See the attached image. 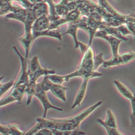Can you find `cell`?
Here are the masks:
<instances>
[{
	"label": "cell",
	"mask_w": 135,
	"mask_h": 135,
	"mask_svg": "<svg viewBox=\"0 0 135 135\" xmlns=\"http://www.w3.org/2000/svg\"><path fill=\"white\" fill-rule=\"evenodd\" d=\"M134 59H135V52L132 51H128L112 56L109 59L105 60L102 65L104 68H108L128 63Z\"/></svg>",
	"instance_id": "obj_7"
},
{
	"label": "cell",
	"mask_w": 135,
	"mask_h": 135,
	"mask_svg": "<svg viewBox=\"0 0 135 135\" xmlns=\"http://www.w3.org/2000/svg\"><path fill=\"white\" fill-rule=\"evenodd\" d=\"M7 2H13V1H16L18 2L22 6V7L28 9L30 8L33 6V5L34 4L32 3H31L30 0H4Z\"/></svg>",
	"instance_id": "obj_26"
},
{
	"label": "cell",
	"mask_w": 135,
	"mask_h": 135,
	"mask_svg": "<svg viewBox=\"0 0 135 135\" xmlns=\"http://www.w3.org/2000/svg\"><path fill=\"white\" fill-rule=\"evenodd\" d=\"M116 1H119V0H116Z\"/></svg>",
	"instance_id": "obj_29"
},
{
	"label": "cell",
	"mask_w": 135,
	"mask_h": 135,
	"mask_svg": "<svg viewBox=\"0 0 135 135\" xmlns=\"http://www.w3.org/2000/svg\"><path fill=\"white\" fill-rule=\"evenodd\" d=\"M117 27L118 28L119 32L121 33V34L123 36H126L127 35L131 34V33L130 32V31H129L128 27L127 26V25L125 24H121V25L118 26Z\"/></svg>",
	"instance_id": "obj_27"
},
{
	"label": "cell",
	"mask_w": 135,
	"mask_h": 135,
	"mask_svg": "<svg viewBox=\"0 0 135 135\" xmlns=\"http://www.w3.org/2000/svg\"><path fill=\"white\" fill-rule=\"evenodd\" d=\"M113 83L114 84L118 91L120 92V93L126 98L129 100L133 95V94L128 89V88L121 82L119 81L118 80H114Z\"/></svg>",
	"instance_id": "obj_18"
},
{
	"label": "cell",
	"mask_w": 135,
	"mask_h": 135,
	"mask_svg": "<svg viewBox=\"0 0 135 135\" xmlns=\"http://www.w3.org/2000/svg\"><path fill=\"white\" fill-rule=\"evenodd\" d=\"M97 121L100 124L101 126H102L106 130L107 133L110 135H122L123 134L122 133H121L118 129V128H113L110 127L109 126L106 125L104 122L103 120L101 119H97Z\"/></svg>",
	"instance_id": "obj_22"
},
{
	"label": "cell",
	"mask_w": 135,
	"mask_h": 135,
	"mask_svg": "<svg viewBox=\"0 0 135 135\" xmlns=\"http://www.w3.org/2000/svg\"><path fill=\"white\" fill-rule=\"evenodd\" d=\"M0 124H1V123H0Z\"/></svg>",
	"instance_id": "obj_30"
},
{
	"label": "cell",
	"mask_w": 135,
	"mask_h": 135,
	"mask_svg": "<svg viewBox=\"0 0 135 135\" xmlns=\"http://www.w3.org/2000/svg\"><path fill=\"white\" fill-rule=\"evenodd\" d=\"M81 0L67 2L62 0H59V2L55 3V10L58 16L63 17L70 12L75 9L78 6Z\"/></svg>",
	"instance_id": "obj_11"
},
{
	"label": "cell",
	"mask_w": 135,
	"mask_h": 135,
	"mask_svg": "<svg viewBox=\"0 0 135 135\" xmlns=\"http://www.w3.org/2000/svg\"><path fill=\"white\" fill-rule=\"evenodd\" d=\"M125 24L134 36V41H135V13L128 15Z\"/></svg>",
	"instance_id": "obj_21"
},
{
	"label": "cell",
	"mask_w": 135,
	"mask_h": 135,
	"mask_svg": "<svg viewBox=\"0 0 135 135\" xmlns=\"http://www.w3.org/2000/svg\"><path fill=\"white\" fill-rule=\"evenodd\" d=\"M0 133L3 134L22 135L25 132L20 129L18 126L15 124L2 125L0 124Z\"/></svg>",
	"instance_id": "obj_14"
},
{
	"label": "cell",
	"mask_w": 135,
	"mask_h": 135,
	"mask_svg": "<svg viewBox=\"0 0 135 135\" xmlns=\"http://www.w3.org/2000/svg\"><path fill=\"white\" fill-rule=\"evenodd\" d=\"M27 85L22 84L20 85L14 84L11 88L10 92L4 98L0 99V107L16 101L20 104L23 97L25 94Z\"/></svg>",
	"instance_id": "obj_5"
},
{
	"label": "cell",
	"mask_w": 135,
	"mask_h": 135,
	"mask_svg": "<svg viewBox=\"0 0 135 135\" xmlns=\"http://www.w3.org/2000/svg\"><path fill=\"white\" fill-rule=\"evenodd\" d=\"M78 29H79V26H78V21L70 23L68 24V29L63 34V35L65 34H68L71 35L72 36L74 41L75 49L79 48V45L80 43V41L78 40V38H77V32Z\"/></svg>",
	"instance_id": "obj_16"
},
{
	"label": "cell",
	"mask_w": 135,
	"mask_h": 135,
	"mask_svg": "<svg viewBox=\"0 0 135 135\" xmlns=\"http://www.w3.org/2000/svg\"><path fill=\"white\" fill-rule=\"evenodd\" d=\"M32 35L34 40L40 36H50L55 38L59 41L62 40V34L57 29H47L41 32L32 33Z\"/></svg>",
	"instance_id": "obj_15"
},
{
	"label": "cell",
	"mask_w": 135,
	"mask_h": 135,
	"mask_svg": "<svg viewBox=\"0 0 135 135\" xmlns=\"http://www.w3.org/2000/svg\"><path fill=\"white\" fill-rule=\"evenodd\" d=\"M39 83L43 89L45 91H50L56 98L64 102L66 101V87L63 86L62 84L53 83L46 75H45L42 80Z\"/></svg>",
	"instance_id": "obj_6"
},
{
	"label": "cell",
	"mask_w": 135,
	"mask_h": 135,
	"mask_svg": "<svg viewBox=\"0 0 135 135\" xmlns=\"http://www.w3.org/2000/svg\"><path fill=\"white\" fill-rule=\"evenodd\" d=\"M35 134H42V135H53L51 129L48 128H42L35 133Z\"/></svg>",
	"instance_id": "obj_28"
},
{
	"label": "cell",
	"mask_w": 135,
	"mask_h": 135,
	"mask_svg": "<svg viewBox=\"0 0 135 135\" xmlns=\"http://www.w3.org/2000/svg\"><path fill=\"white\" fill-rule=\"evenodd\" d=\"M34 96H35L41 102L43 108H44V113L42 116L43 118H45L46 116V113L48 110L50 109H53L56 110L57 111H62L63 109L59 107H56L52 104L49 100L46 95V91L43 89L40 83H37L35 86V90L34 93Z\"/></svg>",
	"instance_id": "obj_9"
},
{
	"label": "cell",
	"mask_w": 135,
	"mask_h": 135,
	"mask_svg": "<svg viewBox=\"0 0 135 135\" xmlns=\"http://www.w3.org/2000/svg\"><path fill=\"white\" fill-rule=\"evenodd\" d=\"M98 4L108 13L112 15L121 24H125L128 15H124L115 9L107 0H98Z\"/></svg>",
	"instance_id": "obj_12"
},
{
	"label": "cell",
	"mask_w": 135,
	"mask_h": 135,
	"mask_svg": "<svg viewBox=\"0 0 135 135\" xmlns=\"http://www.w3.org/2000/svg\"><path fill=\"white\" fill-rule=\"evenodd\" d=\"M28 83L27 85L25 94L27 95L26 105H29L32 101L33 97L34 96L35 86L37 79L42 75H47L55 73L54 70L43 68L38 61L37 56H34L28 62Z\"/></svg>",
	"instance_id": "obj_4"
},
{
	"label": "cell",
	"mask_w": 135,
	"mask_h": 135,
	"mask_svg": "<svg viewBox=\"0 0 135 135\" xmlns=\"http://www.w3.org/2000/svg\"><path fill=\"white\" fill-rule=\"evenodd\" d=\"M104 60L103 58V53H100L97 55H94V70L97 71L98 67L102 65L103 62H104Z\"/></svg>",
	"instance_id": "obj_25"
},
{
	"label": "cell",
	"mask_w": 135,
	"mask_h": 135,
	"mask_svg": "<svg viewBox=\"0 0 135 135\" xmlns=\"http://www.w3.org/2000/svg\"><path fill=\"white\" fill-rule=\"evenodd\" d=\"M48 15V14H43L34 21L32 27V33L41 32L49 29L50 21Z\"/></svg>",
	"instance_id": "obj_13"
},
{
	"label": "cell",
	"mask_w": 135,
	"mask_h": 135,
	"mask_svg": "<svg viewBox=\"0 0 135 135\" xmlns=\"http://www.w3.org/2000/svg\"><path fill=\"white\" fill-rule=\"evenodd\" d=\"M129 100L131 102L132 112L130 116L131 125L130 130L133 131L135 130V93H133V97H132Z\"/></svg>",
	"instance_id": "obj_23"
},
{
	"label": "cell",
	"mask_w": 135,
	"mask_h": 135,
	"mask_svg": "<svg viewBox=\"0 0 135 135\" xmlns=\"http://www.w3.org/2000/svg\"><path fill=\"white\" fill-rule=\"evenodd\" d=\"M40 1L41 2H44L47 4L49 9L48 17L50 21L56 20L60 17L57 15L55 12L54 7L55 3L53 1V0H40Z\"/></svg>",
	"instance_id": "obj_19"
},
{
	"label": "cell",
	"mask_w": 135,
	"mask_h": 135,
	"mask_svg": "<svg viewBox=\"0 0 135 135\" xmlns=\"http://www.w3.org/2000/svg\"><path fill=\"white\" fill-rule=\"evenodd\" d=\"M103 122L107 126L118 128L117 122L115 115L110 109H108L107 111V116L105 119L103 120Z\"/></svg>",
	"instance_id": "obj_20"
},
{
	"label": "cell",
	"mask_w": 135,
	"mask_h": 135,
	"mask_svg": "<svg viewBox=\"0 0 135 135\" xmlns=\"http://www.w3.org/2000/svg\"><path fill=\"white\" fill-rule=\"evenodd\" d=\"M49 6L44 2L35 3L30 8L21 7L15 13H9L5 15L6 19L19 21L23 23L25 28L24 34L19 38V41L25 52V58L28 59L31 47L34 42L32 33V27L34 21L43 14H48Z\"/></svg>",
	"instance_id": "obj_1"
},
{
	"label": "cell",
	"mask_w": 135,
	"mask_h": 135,
	"mask_svg": "<svg viewBox=\"0 0 135 135\" xmlns=\"http://www.w3.org/2000/svg\"><path fill=\"white\" fill-rule=\"evenodd\" d=\"M94 56L91 45H88L87 49L82 53V57L75 71L64 75H57L55 73L47 75V76L52 82L56 84H62L64 82H68L70 79L75 77L82 78V83L88 84L90 79L102 75V73L94 70Z\"/></svg>",
	"instance_id": "obj_3"
},
{
	"label": "cell",
	"mask_w": 135,
	"mask_h": 135,
	"mask_svg": "<svg viewBox=\"0 0 135 135\" xmlns=\"http://www.w3.org/2000/svg\"><path fill=\"white\" fill-rule=\"evenodd\" d=\"M94 37H100L107 41L110 45L112 56L118 54L119 47L122 41L112 35L107 33L103 30H99L95 34Z\"/></svg>",
	"instance_id": "obj_10"
},
{
	"label": "cell",
	"mask_w": 135,
	"mask_h": 135,
	"mask_svg": "<svg viewBox=\"0 0 135 135\" xmlns=\"http://www.w3.org/2000/svg\"><path fill=\"white\" fill-rule=\"evenodd\" d=\"M99 30H103L105 31L107 33L121 40L122 41H127L128 40L126 36L121 34L117 27L101 24Z\"/></svg>",
	"instance_id": "obj_17"
},
{
	"label": "cell",
	"mask_w": 135,
	"mask_h": 135,
	"mask_svg": "<svg viewBox=\"0 0 135 135\" xmlns=\"http://www.w3.org/2000/svg\"><path fill=\"white\" fill-rule=\"evenodd\" d=\"M102 103L99 101L94 104L86 108L76 115L64 119H36V124L26 132V134H35L42 128L56 129L62 131H73L79 130L81 122L89 115L96 108Z\"/></svg>",
	"instance_id": "obj_2"
},
{
	"label": "cell",
	"mask_w": 135,
	"mask_h": 135,
	"mask_svg": "<svg viewBox=\"0 0 135 135\" xmlns=\"http://www.w3.org/2000/svg\"><path fill=\"white\" fill-rule=\"evenodd\" d=\"M4 78V76L0 77V98L1 97L4 95L10 88H11L14 83V81L11 80L8 81L7 82L2 83L1 82Z\"/></svg>",
	"instance_id": "obj_24"
},
{
	"label": "cell",
	"mask_w": 135,
	"mask_h": 135,
	"mask_svg": "<svg viewBox=\"0 0 135 135\" xmlns=\"http://www.w3.org/2000/svg\"><path fill=\"white\" fill-rule=\"evenodd\" d=\"M82 14L79 9L76 7L75 9L70 12L63 17H60L59 19L50 21L49 29H57L59 27L70 23H72L78 21L81 17Z\"/></svg>",
	"instance_id": "obj_8"
}]
</instances>
